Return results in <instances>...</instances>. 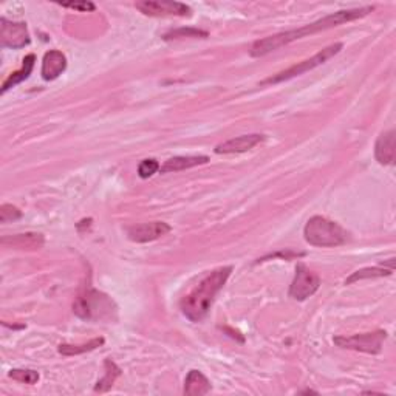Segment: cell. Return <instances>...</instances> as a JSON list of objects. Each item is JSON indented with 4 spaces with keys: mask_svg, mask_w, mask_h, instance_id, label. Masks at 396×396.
<instances>
[{
    "mask_svg": "<svg viewBox=\"0 0 396 396\" xmlns=\"http://www.w3.org/2000/svg\"><path fill=\"white\" fill-rule=\"evenodd\" d=\"M373 11H375V6H362V8L336 11V12H333V15L322 17V19H319V21L305 25V27L299 28V30L283 31V33H279L274 36L258 39V41H256L254 44L251 45L249 55L252 57L266 56V55L272 53V51L282 48V47H285V45H288L294 41H299V39H302L305 36H313L316 33H321V31L339 27V25H342V23L358 21V19L366 17Z\"/></svg>",
    "mask_w": 396,
    "mask_h": 396,
    "instance_id": "6da1fadb",
    "label": "cell"
},
{
    "mask_svg": "<svg viewBox=\"0 0 396 396\" xmlns=\"http://www.w3.org/2000/svg\"><path fill=\"white\" fill-rule=\"evenodd\" d=\"M232 266H222L201 279L198 285L189 294H186L180 302V308L187 319L192 322H200L209 313L216 296L222 291L225 283L232 272Z\"/></svg>",
    "mask_w": 396,
    "mask_h": 396,
    "instance_id": "7a4b0ae2",
    "label": "cell"
},
{
    "mask_svg": "<svg viewBox=\"0 0 396 396\" xmlns=\"http://www.w3.org/2000/svg\"><path fill=\"white\" fill-rule=\"evenodd\" d=\"M73 313L84 321H116L118 307L110 296L95 288H87L82 294L76 297Z\"/></svg>",
    "mask_w": 396,
    "mask_h": 396,
    "instance_id": "3957f363",
    "label": "cell"
},
{
    "mask_svg": "<svg viewBox=\"0 0 396 396\" xmlns=\"http://www.w3.org/2000/svg\"><path fill=\"white\" fill-rule=\"evenodd\" d=\"M303 237L311 246L334 248V246H341L347 242L348 234L336 222H331L326 217L314 216L305 225Z\"/></svg>",
    "mask_w": 396,
    "mask_h": 396,
    "instance_id": "277c9868",
    "label": "cell"
},
{
    "mask_svg": "<svg viewBox=\"0 0 396 396\" xmlns=\"http://www.w3.org/2000/svg\"><path fill=\"white\" fill-rule=\"evenodd\" d=\"M342 48H343V44H341V42L330 45V47L321 50L319 53H316L313 57H310V59H305L302 62L296 64V66H293V67H290L283 71H279V73L274 76L266 77V79H263L261 82V86L262 87L263 86H276V84L290 81V79H293V77H297L303 73H307V71L314 70L316 67H319V66H322V64H326L327 61H330L331 57H334L337 53H341Z\"/></svg>",
    "mask_w": 396,
    "mask_h": 396,
    "instance_id": "5b68a950",
    "label": "cell"
},
{
    "mask_svg": "<svg viewBox=\"0 0 396 396\" xmlns=\"http://www.w3.org/2000/svg\"><path fill=\"white\" fill-rule=\"evenodd\" d=\"M387 339V331L378 330L372 333H362L353 336H336L334 343L341 348L355 350V352H362L368 355H378L382 352V346Z\"/></svg>",
    "mask_w": 396,
    "mask_h": 396,
    "instance_id": "8992f818",
    "label": "cell"
},
{
    "mask_svg": "<svg viewBox=\"0 0 396 396\" xmlns=\"http://www.w3.org/2000/svg\"><path fill=\"white\" fill-rule=\"evenodd\" d=\"M136 10L152 17H191L192 10L186 3L173 0H141L135 3Z\"/></svg>",
    "mask_w": 396,
    "mask_h": 396,
    "instance_id": "52a82bcc",
    "label": "cell"
},
{
    "mask_svg": "<svg viewBox=\"0 0 396 396\" xmlns=\"http://www.w3.org/2000/svg\"><path fill=\"white\" fill-rule=\"evenodd\" d=\"M321 287V277L308 270L303 263H299L296 266V276L294 281L290 287V297L294 301H307L308 297L313 296Z\"/></svg>",
    "mask_w": 396,
    "mask_h": 396,
    "instance_id": "ba28073f",
    "label": "cell"
},
{
    "mask_svg": "<svg viewBox=\"0 0 396 396\" xmlns=\"http://www.w3.org/2000/svg\"><path fill=\"white\" fill-rule=\"evenodd\" d=\"M31 39L23 22H11L6 17L0 19V45L2 48L19 50L30 45Z\"/></svg>",
    "mask_w": 396,
    "mask_h": 396,
    "instance_id": "9c48e42d",
    "label": "cell"
},
{
    "mask_svg": "<svg viewBox=\"0 0 396 396\" xmlns=\"http://www.w3.org/2000/svg\"><path fill=\"white\" fill-rule=\"evenodd\" d=\"M172 231L171 226L164 222H152V223H142L131 226L127 229V236L135 243H149L153 240H158L164 237L166 234Z\"/></svg>",
    "mask_w": 396,
    "mask_h": 396,
    "instance_id": "30bf717a",
    "label": "cell"
},
{
    "mask_svg": "<svg viewBox=\"0 0 396 396\" xmlns=\"http://www.w3.org/2000/svg\"><path fill=\"white\" fill-rule=\"evenodd\" d=\"M265 141V135L252 133V135H242L237 138H232L222 142L216 147V153L218 155H229V153H245L254 149L257 144Z\"/></svg>",
    "mask_w": 396,
    "mask_h": 396,
    "instance_id": "8fae6325",
    "label": "cell"
},
{
    "mask_svg": "<svg viewBox=\"0 0 396 396\" xmlns=\"http://www.w3.org/2000/svg\"><path fill=\"white\" fill-rule=\"evenodd\" d=\"M67 68V57L59 50H50L42 61L41 75L45 81H55Z\"/></svg>",
    "mask_w": 396,
    "mask_h": 396,
    "instance_id": "7c38bea8",
    "label": "cell"
},
{
    "mask_svg": "<svg viewBox=\"0 0 396 396\" xmlns=\"http://www.w3.org/2000/svg\"><path fill=\"white\" fill-rule=\"evenodd\" d=\"M395 131H387L379 135L378 141L375 144V157L378 160V163L382 166L393 164L395 161Z\"/></svg>",
    "mask_w": 396,
    "mask_h": 396,
    "instance_id": "4fadbf2b",
    "label": "cell"
},
{
    "mask_svg": "<svg viewBox=\"0 0 396 396\" xmlns=\"http://www.w3.org/2000/svg\"><path fill=\"white\" fill-rule=\"evenodd\" d=\"M209 157L206 155H187V157H173L169 158L166 163L161 166V173H172V172H181L186 169L207 164L209 163Z\"/></svg>",
    "mask_w": 396,
    "mask_h": 396,
    "instance_id": "5bb4252c",
    "label": "cell"
},
{
    "mask_svg": "<svg viewBox=\"0 0 396 396\" xmlns=\"http://www.w3.org/2000/svg\"><path fill=\"white\" fill-rule=\"evenodd\" d=\"M0 243L3 246H11V248L17 249H41L45 240L42 234L27 232V234H17V236L3 237L0 240Z\"/></svg>",
    "mask_w": 396,
    "mask_h": 396,
    "instance_id": "9a60e30c",
    "label": "cell"
},
{
    "mask_svg": "<svg viewBox=\"0 0 396 396\" xmlns=\"http://www.w3.org/2000/svg\"><path fill=\"white\" fill-rule=\"evenodd\" d=\"M211 381L198 370H191L185 379L183 392L187 396H203L211 392Z\"/></svg>",
    "mask_w": 396,
    "mask_h": 396,
    "instance_id": "2e32d148",
    "label": "cell"
},
{
    "mask_svg": "<svg viewBox=\"0 0 396 396\" xmlns=\"http://www.w3.org/2000/svg\"><path fill=\"white\" fill-rule=\"evenodd\" d=\"M35 64H36V56L35 55L25 56V59L22 61V68L15 71V73H11L8 77H6V79L2 84V90H0V93L5 95L10 88L16 87L17 84L23 82L25 79H28L30 75H31V71H33V68H35Z\"/></svg>",
    "mask_w": 396,
    "mask_h": 396,
    "instance_id": "e0dca14e",
    "label": "cell"
},
{
    "mask_svg": "<svg viewBox=\"0 0 396 396\" xmlns=\"http://www.w3.org/2000/svg\"><path fill=\"white\" fill-rule=\"evenodd\" d=\"M106 339L104 337H95V339L88 341L87 343H79V346H71V343H61L59 346V353L64 356H76V355H84L88 352H93V350L100 348L104 346Z\"/></svg>",
    "mask_w": 396,
    "mask_h": 396,
    "instance_id": "ac0fdd59",
    "label": "cell"
},
{
    "mask_svg": "<svg viewBox=\"0 0 396 396\" xmlns=\"http://www.w3.org/2000/svg\"><path fill=\"white\" fill-rule=\"evenodd\" d=\"M104 367H106V375H104V378L100 379L98 384L95 386V392H100V393L110 390V388L113 387L115 381L121 376V368L116 366L112 359H106V362H104Z\"/></svg>",
    "mask_w": 396,
    "mask_h": 396,
    "instance_id": "d6986e66",
    "label": "cell"
},
{
    "mask_svg": "<svg viewBox=\"0 0 396 396\" xmlns=\"http://www.w3.org/2000/svg\"><path fill=\"white\" fill-rule=\"evenodd\" d=\"M392 272H393V270L386 268L384 265H382V266H373V268H364V270H359V271L353 272V274L350 276L346 281V285H352V283L358 282V281H364V279H376V277L392 276Z\"/></svg>",
    "mask_w": 396,
    "mask_h": 396,
    "instance_id": "ffe728a7",
    "label": "cell"
},
{
    "mask_svg": "<svg viewBox=\"0 0 396 396\" xmlns=\"http://www.w3.org/2000/svg\"><path fill=\"white\" fill-rule=\"evenodd\" d=\"M8 376L11 379L28 386H33L39 381V373L36 370H28V368H12L8 372Z\"/></svg>",
    "mask_w": 396,
    "mask_h": 396,
    "instance_id": "44dd1931",
    "label": "cell"
},
{
    "mask_svg": "<svg viewBox=\"0 0 396 396\" xmlns=\"http://www.w3.org/2000/svg\"><path fill=\"white\" fill-rule=\"evenodd\" d=\"M207 31L203 30H197V28H178V30H172L169 33L164 35L166 41H173V39H183V37H201L206 39Z\"/></svg>",
    "mask_w": 396,
    "mask_h": 396,
    "instance_id": "7402d4cb",
    "label": "cell"
},
{
    "mask_svg": "<svg viewBox=\"0 0 396 396\" xmlns=\"http://www.w3.org/2000/svg\"><path fill=\"white\" fill-rule=\"evenodd\" d=\"M160 169H161V166L157 160H153V158L142 160L138 166V175H140V178H142V180L151 178L152 175H155L160 171Z\"/></svg>",
    "mask_w": 396,
    "mask_h": 396,
    "instance_id": "603a6c76",
    "label": "cell"
},
{
    "mask_svg": "<svg viewBox=\"0 0 396 396\" xmlns=\"http://www.w3.org/2000/svg\"><path fill=\"white\" fill-rule=\"evenodd\" d=\"M21 217H22V212L19 211L16 206L6 205V203L0 206V222L2 223L15 222V220H19Z\"/></svg>",
    "mask_w": 396,
    "mask_h": 396,
    "instance_id": "cb8c5ba5",
    "label": "cell"
},
{
    "mask_svg": "<svg viewBox=\"0 0 396 396\" xmlns=\"http://www.w3.org/2000/svg\"><path fill=\"white\" fill-rule=\"evenodd\" d=\"M62 8H68V10H75V11H81V12H88V11H95L96 5L92 2H68V3H59Z\"/></svg>",
    "mask_w": 396,
    "mask_h": 396,
    "instance_id": "d4e9b609",
    "label": "cell"
},
{
    "mask_svg": "<svg viewBox=\"0 0 396 396\" xmlns=\"http://www.w3.org/2000/svg\"><path fill=\"white\" fill-rule=\"evenodd\" d=\"M308 393H313V395H317V392H314V390H303V392H302V395H308Z\"/></svg>",
    "mask_w": 396,
    "mask_h": 396,
    "instance_id": "484cf974",
    "label": "cell"
}]
</instances>
